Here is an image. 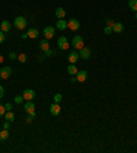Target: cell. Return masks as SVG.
Masks as SVG:
<instances>
[{
  "mask_svg": "<svg viewBox=\"0 0 137 153\" xmlns=\"http://www.w3.org/2000/svg\"><path fill=\"white\" fill-rule=\"evenodd\" d=\"M69 46L70 44H69V41H67V39L65 36H60L58 39V47L60 50H67L69 49Z\"/></svg>",
  "mask_w": 137,
  "mask_h": 153,
  "instance_id": "ba28073f",
  "label": "cell"
},
{
  "mask_svg": "<svg viewBox=\"0 0 137 153\" xmlns=\"http://www.w3.org/2000/svg\"><path fill=\"white\" fill-rule=\"evenodd\" d=\"M106 25H107V26H111V28H113L114 21L113 20H106Z\"/></svg>",
  "mask_w": 137,
  "mask_h": 153,
  "instance_id": "4dcf8cb0",
  "label": "cell"
},
{
  "mask_svg": "<svg viewBox=\"0 0 137 153\" xmlns=\"http://www.w3.org/2000/svg\"><path fill=\"white\" fill-rule=\"evenodd\" d=\"M6 40V36H4V32L3 30H0V44L3 43V41Z\"/></svg>",
  "mask_w": 137,
  "mask_h": 153,
  "instance_id": "4316f807",
  "label": "cell"
},
{
  "mask_svg": "<svg viewBox=\"0 0 137 153\" xmlns=\"http://www.w3.org/2000/svg\"><path fill=\"white\" fill-rule=\"evenodd\" d=\"M113 32H115V33H122V32H123V24H121V22H114V25H113Z\"/></svg>",
  "mask_w": 137,
  "mask_h": 153,
  "instance_id": "9a60e30c",
  "label": "cell"
},
{
  "mask_svg": "<svg viewBox=\"0 0 137 153\" xmlns=\"http://www.w3.org/2000/svg\"><path fill=\"white\" fill-rule=\"evenodd\" d=\"M54 101L56 102V104H60V102H62V94H55L54 95Z\"/></svg>",
  "mask_w": 137,
  "mask_h": 153,
  "instance_id": "cb8c5ba5",
  "label": "cell"
},
{
  "mask_svg": "<svg viewBox=\"0 0 137 153\" xmlns=\"http://www.w3.org/2000/svg\"><path fill=\"white\" fill-rule=\"evenodd\" d=\"M22 97H24V99H26V101H33L36 98V91L32 88H26L22 93Z\"/></svg>",
  "mask_w": 137,
  "mask_h": 153,
  "instance_id": "3957f363",
  "label": "cell"
},
{
  "mask_svg": "<svg viewBox=\"0 0 137 153\" xmlns=\"http://www.w3.org/2000/svg\"><path fill=\"white\" fill-rule=\"evenodd\" d=\"M80 21L75 20V18H71V20L67 21V28L70 29V30H78L80 29Z\"/></svg>",
  "mask_w": 137,
  "mask_h": 153,
  "instance_id": "52a82bcc",
  "label": "cell"
},
{
  "mask_svg": "<svg viewBox=\"0 0 137 153\" xmlns=\"http://www.w3.org/2000/svg\"><path fill=\"white\" fill-rule=\"evenodd\" d=\"M3 59H4V58H3V55L0 54V64H3Z\"/></svg>",
  "mask_w": 137,
  "mask_h": 153,
  "instance_id": "8d00e7d4",
  "label": "cell"
},
{
  "mask_svg": "<svg viewBox=\"0 0 137 153\" xmlns=\"http://www.w3.org/2000/svg\"><path fill=\"white\" fill-rule=\"evenodd\" d=\"M77 72H78V68L75 66V64H70L67 66V73H69L70 76H75Z\"/></svg>",
  "mask_w": 137,
  "mask_h": 153,
  "instance_id": "5bb4252c",
  "label": "cell"
},
{
  "mask_svg": "<svg viewBox=\"0 0 137 153\" xmlns=\"http://www.w3.org/2000/svg\"><path fill=\"white\" fill-rule=\"evenodd\" d=\"M3 127H4V128H6V130H8V128H10V121H4Z\"/></svg>",
  "mask_w": 137,
  "mask_h": 153,
  "instance_id": "836d02e7",
  "label": "cell"
},
{
  "mask_svg": "<svg viewBox=\"0 0 137 153\" xmlns=\"http://www.w3.org/2000/svg\"><path fill=\"white\" fill-rule=\"evenodd\" d=\"M18 59H19V62H22V64H25V62H26L27 61V55L26 54H18Z\"/></svg>",
  "mask_w": 137,
  "mask_h": 153,
  "instance_id": "603a6c76",
  "label": "cell"
},
{
  "mask_svg": "<svg viewBox=\"0 0 137 153\" xmlns=\"http://www.w3.org/2000/svg\"><path fill=\"white\" fill-rule=\"evenodd\" d=\"M14 101H15V104L21 105L22 102H24V97H22V95H16V97L14 98Z\"/></svg>",
  "mask_w": 137,
  "mask_h": 153,
  "instance_id": "d4e9b609",
  "label": "cell"
},
{
  "mask_svg": "<svg viewBox=\"0 0 137 153\" xmlns=\"http://www.w3.org/2000/svg\"><path fill=\"white\" fill-rule=\"evenodd\" d=\"M16 58H18V54H15V52H10V59L14 61V59H16Z\"/></svg>",
  "mask_w": 137,
  "mask_h": 153,
  "instance_id": "83f0119b",
  "label": "cell"
},
{
  "mask_svg": "<svg viewBox=\"0 0 137 153\" xmlns=\"http://www.w3.org/2000/svg\"><path fill=\"white\" fill-rule=\"evenodd\" d=\"M44 54H45V57H52V55L55 54V52L52 51V50H47V51L44 52Z\"/></svg>",
  "mask_w": 137,
  "mask_h": 153,
  "instance_id": "f546056e",
  "label": "cell"
},
{
  "mask_svg": "<svg viewBox=\"0 0 137 153\" xmlns=\"http://www.w3.org/2000/svg\"><path fill=\"white\" fill-rule=\"evenodd\" d=\"M129 8L132 11H136L137 12V0H129V3H128Z\"/></svg>",
  "mask_w": 137,
  "mask_h": 153,
  "instance_id": "7402d4cb",
  "label": "cell"
},
{
  "mask_svg": "<svg viewBox=\"0 0 137 153\" xmlns=\"http://www.w3.org/2000/svg\"><path fill=\"white\" fill-rule=\"evenodd\" d=\"M136 20H137V12H136Z\"/></svg>",
  "mask_w": 137,
  "mask_h": 153,
  "instance_id": "f35d334b",
  "label": "cell"
},
{
  "mask_svg": "<svg viewBox=\"0 0 137 153\" xmlns=\"http://www.w3.org/2000/svg\"><path fill=\"white\" fill-rule=\"evenodd\" d=\"M11 73H12L11 66H3V68L0 69V77H1L3 80L8 79V77L11 76Z\"/></svg>",
  "mask_w": 137,
  "mask_h": 153,
  "instance_id": "5b68a950",
  "label": "cell"
},
{
  "mask_svg": "<svg viewBox=\"0 0 137 153\" xmlns=\"http://www.w3.org/2000/svg\"><path fill=\"white\" fill-rule=\"evenodd\" d=\"M67 59H69L70 64H75V62L80 59V52L78 51H71L70 54H69V57H67Z\"/></svg>",
  "mask_w": 137,
  "mask_h": 153,
  "instance_id": "30bf717a",
  "label": "cell"
},
{
  "mask_svg": "<svg viewBox=\"0 0 137 153\" xmlns=\"http://www.w3.org/2000/svg\"><path fill=\"white\" fill-rule=\"evenodd\" d=\"M27 36L32 37V39H37V37H39V30L34 28L29 29V30H27Z\"/></svg>",
  "mask_w": 137,
  "mask_h": 153,
  "instance_id": "d6986e66",
  "label": "cell"
},
{
  "mask_svg": "<svg viewBox=\"0 0 137 153\" xmlns=\"http://www.w3.org/2000/svg\"><path fill=\"white\" fill-rule=\"evenodd\" d=\"M86 77H88V73H86L85 70H78V72H77V75H75V79H77V81H80V83L85 81Z\"/></svg>",
  "mask_w": 137,
  "mask_h": 153,
  "instance_id": "7c38bea8",
  "label": "cell"
},
{
  "mask_svg": "<svg viewBox=\"0 0 137 153\" xmlns=\"http://www.w3.org/2000/svg\"><path fill=\"white\" fill-rule=\"evenodd\" d=\"M56 28L59 29V30H66L67 29V21H65L62 18V20H58V22H56Z\"/></svg>",
  "mask_w": 137,
  "mask_h": 153,
  "instance_id": "e0dca14e",
  "label": "cell"
},
{
  "mask_svg": "<svg viewBox=\"0 0 137 153\" xmlns=\"http://www.w3.org/2000/svg\"><path fill=\"white\" fill-rule=\"evenodd\" d=\"M26 20H25V17H16L15 20H14V26H15L16 29H19V30H22V29H25V26H26Z\"/></svg>",
  "mask_w": 137,
  "mask_h": 153,
  "instance_id": "7a4b0ae2",
  "label": "cell"
},
{
  "mask_svg": "<svg viewBox=\"0 0 137 153\" xmlns=\"http://www.w3.org/2000/svg\"><path fill=\"white\" fill-rule=\"evenodd\" d=\"M60 110H62V109H60L59 104H56V102H55V104H52L51 106H49V112H51L52 116H58L59 113H60Z\"/></svg>",
  "mask_w": 137,
  "mask_h": 153,
  "instance_id": "8fae6325",
  "label": "cell"
},
{
  "mask_svg": "<svg viewBox=\"0 0 137 153\" xmlns=\"http://www.w3.org/2000/svg\"><path fill=\"white\" fill-rule=\"evenodd\" d=\"M10 29H11V22H10V21L6 20L0 24V30H3V32H10Z\"/></svg>",
  "mask_w": 137,
  "mask_h": 153,
  "instance_id": "4fadbf2b",
  "label": "cell"
},
{
  "mask_svg": "<svg viewBox=\"0 0 137 153\" xmlns=\"http://www.w3.org/2000/svg\"><path fill=\"white\" fill-rule=\"evenodd\" d=\"M36 105H34V102L33 101H26V104H25V110H26L30 116H33L34 117L36 116Z\"/></svg>",
  "mask_w": 137,
  "mask_h": 153,
  "instance_id": "277c9868",
  "label": "cell"
},
{
  "mask_svg": "<svg viewBox=\"0 0 137 153\" xmlns=\"http://www.w3.org/2000/svg\"><path fill=\"white\" fill-rule=\"evenodd\" d=\"M70 81H71V83H75V81H77V79H75V77H71Z\"/></svg>",
  "mask_w": 137,
  "mask_h": 153,
  "instance_id": "d590c367",
  "label": "cell"
},
{
  "mask_svg": "<svg viewBox=\"0 0 137 153\" xmlns=\"http://www.w3.org/2000/svg\"><path fill=\"white\" fill-rule=\"evenodd\" d=\"M26 37H29L27 36V33H24V35H22V39H26Z\"/></svg>",
  "mask_w": 137,
  "mask_h": 153,
  "instance_id": "74e56055",
  "label": "cell"
},
{
  "mask_svg": "<svg viewBox=\"0 0 137 153\" xmlns=\"http://www.w3.org/2000/svg\"><path fill=\"white\" fill-rule=\"evenodd\" d=\"M4 117H6V120L7 121H14L15 120V115H14V112H11V110H7V112L4 113Z\"/></svg>",
  "mask_w": 137,
  "mask_h": 153,
  "instance_id": "ffe728a7",
  "label": "cell"
},
{
  "mask_svg": "<svg viewBox=\"0 0 137 153\" xmlns=\"http://www.w3.org/2000/svg\"><path fill=\"white\" fill-rule=\"evenodd\" d=\"M4 97V88L0 86V98H3Z\"/></svg>",
  "mask_w": 137,
  "mask_h": 153,
  "instance_id": "e575fe53",
  "label": "cell"
},
{
  "mask_svg": "<svg viewBox=\"0 0 137 153\" xmlns=\"http://www.w3.org/2000/svg\"><path fill=\"white\" fill-rule=\"evenodd\" d=\"M89 57H90V49L84 46V47L80 50V58H82V59H88Z\"/></svg>",
  "mask_w": 137,
  "mask_h": 153,
  "instance_id": "9c48e42d",
  "label": "cell"
},
{
  "mask_svg": "<svg viewBox=\"0 0 137 153\" xmlns=\"http://www.w3.org/2000/svg\"><path fill=\"white\" fill-rule=\"evenodd\" d=\"M6 112H7V110H6V108H4L3 105L0 104V116H3V115H4Z\"/></svg>",
  "mask_w": 137,
  "mask_h": 153,
  "instance_id": "f1b7e54d",
  "label": "cell"
},
{
  "mask_svg": "<svg viewBox=\"0 0 137 153\" xmlns=\"http://www.w3.org/2000/svg\"><path fill=\"white\" fill-rule=\"evenodd\" d=\"M43 35H44V37H45L47 40L52 39V37L55 36V28L54 26H45L44 30H43Z\"/></svg>",
  "mask_w": 137,
  "mask_h": 153,
  "instance_id": "8992f818",
  "label": "cell"
},
{
  "mask_svg": "<svg viewBox=\"0 0 137 153\" xmlns=\"http://www.w3.org/2000/svg\"><path fill=\"white\" fill-rule=\"evenodd\" d=\"M4 108H6V110H11V109H12V105L10 104V102H8V104L4 105Z\"/></svg>",
  "mask_w": 137,
  "mask_h": 153,
  "instance_id": "1f68e13d",
  "label": "cell"
},
{
  "mask_svg": "<svg viewBox=\"0 0 137 153\" xmlns=\"http://www.w3.org/2000/svg\"><path fill=\"white\" fill-rule=\"evenodd\" d=\"M55 15H56V18H58V20H62V18H65V15H66L65 8L58 7V8H56V11H55Z\"/></svg>",
  "mask_w": 137,
  "mask_h": 153,
  "instance_id": "ac0fdd59",
  "label": "cell"
},
{
  "mask_svg": "<svg viewBox=\"0 0 137 153\" xmlns=\"http://www.w3.org/2000/svg\"><path fill=\"white\" fill-rule=\"evenodd\" d=\"M71 46L74 47L75 50H81L82 47H84V39H82V36H80V35H77V36L73 37V41H71Z\"/></svg>",
  "mask_w": 137,
  "mask_h": 153,
  "instance_id": "6da1fadb",
  "label": "cell"
},
{
  "mask_svg": "<svg viewBox=\"0 0 137 153\" xmlns=\"http://www.w3.org/2000/svg\"><path fill=\"white\" fill-rule=\"evenodd\" d=\"M8 135H10V133H8V130H1V131H0V141H6V139H7L8 138Z\"/></svg>",
  "mask_w": 137,
  "mask_h": 153,
  "instance_id": "44dd1931",
  "label": "cell"
},
{
  "mask_svg": "<svg viewBox=\"0 0 137 153\" xmlns=\"http://www.w3.org/2000/svg\"><path fill=\"white\" fill-rule=\"evenodd\" d=\"M39 49L41 50V51H47V50H49V43H48V40L47 39H44V40H41L39 43Z\"/></svg>",
  "mask_w": 137,
  "mask_h": 153,
  "instance_id": "2e32d148",
  "label": "cell"
},
{
  "mask_svg": "<svg viewBox=\"0 0 137 153\" xmlns=\"http://www.w3.org/2000/svg\"><path fill=\"white\" fill-rule=\"evenodd\" d=\"M25 121H26V123H32V121H33V116H30V115H29V116L26 117V120H25Z\"/></svg>",
  "mask_w": 137,
  "mask_h": 153,
  "instance_id": "d6a6232c",
  "label": "cell"
},
{
  "mask_svg": "<svg viewBox=\"0 0 137 153\" xmlns=\"http://www.w3.org/2000/svg\"><path fill=\"white\" fill-rule=\"evenodd\" d=\"M104 33H106V35H111V33H113V28L106 25V28H104Z\"/></svg>",
  "mask_w": 137,
  "mask_h": 153,
  "instance_id": "484cf974",
  "label": "cell"
}]
</instances>
